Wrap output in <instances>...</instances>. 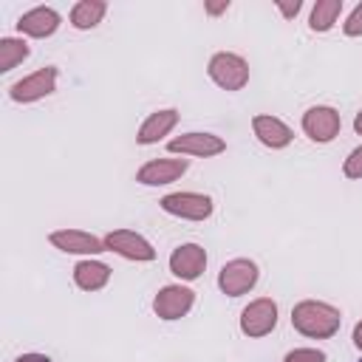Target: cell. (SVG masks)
Masks as SVG:
<instances>
[{
    "label": "cell",
    "instance_id": "cb8c5ba5",
    "mask_svg": "<svg viewBox=\"0 0 362 362\" xmlns=\"http://www.w3.org/2000/svg\"><path fill=\"white\" fill-rule=\"evenodd\" d=\"M277 8H280V14H283L286 20H291V17H297V11L303 8V3H300V0H294V3H286V0H277Z\"/></svg>",
    "mask_w": 362,
    "mask_h": 362
},
{
    "label": "cell",
    "instance_id": "7402d4cb",
    "mask_svg": "<svg viewBox=\"0 0 362 362\" xmlns=\"http://www.w3.org/2000/svg\"><path fill=\"white\" fill-rule=\"evenodd\" d=\"M342 173L348 178H362V147H356V150L348 153V158L342 164Z\"/></svg>",
    "mask_w": 362,
    "mask_h": 362
},
{
    "label": "cell",
    "instance_id": "52a82bcc",
    "mask_svg": "<svg viewBox=\"0 0 362 362\" xmlns=\"http://www.w3.org/2000/svg\"><path fill=\"white\" fill-rule=\"evenodd\" d=\"M102 240H105L107 252H116V255H122L127 260H139V263L156 260V249L150 246V240H144L141 235H136L130 229H113Z\"/></svg>",
    "mask_w": 362,
    "mask_h": 362
},
{
    "label": "cell",
    "instance_id": "9c48e42d",
    "mask_svg": "<svg viewBox=\"0 0 362 362\" xmlns=\"http://www.w3.org/2000/svg\"><path fill=\"white\" fill-rule=\"evenodd\" d=\"M195 303V291L187 286H164L153 297V311L161 320H181Z\"/></svg>",
    "mask_w": 362,
    "mask_h": 362
},
{
    "label": "cell",
    "instance_id": "8fae6325",
    "mask_svg": "<svg viewBox=\"0 0 362 362\" xmlns=\"http://www.w3.org/2000/svg\"><path fill=\"white\" fill-rule=\"evenodd\" d=\"M206 269V252L198 243H181L170 255V272L181 280H198Z\"/></svg>",
    "mask_w": 362,
    "mask_h": 362
},
{
    "label": "cell",
    "instance_id": "ffe728a7",
    "mask_svg": "<svg viewBox=\"0 0 362 362\" xmlns=\"http://www.w3.org/2000/svg\"><path fill=\"white\" fill-rule=\"evenodd\" d=\"M28 57V42L17 37H3L0 40V71H11Z\"/></svg>",
    "mask_w": 362,
    "mask_h": 362
},
{
    "label": "cell",
    "instance_id": "5bb4252c",
    "mask_svg": "<svg viewBox=\"0 0 362 362\" xmlns=\"http://www.w3.org/2000/svg\"><path fill=\"white\" fill-rule=\"evenodd\" d=\"M252 130H255L257 141L266 144V147H272V150H280V147H286V144L294 139L291 127H288L283 119L266 116V113H260V116L252 119Z\"/></svg>",
    "mask_w": 362,
    "mask_h": 362
},
{
    "label": "cell",
    "instance_id": "4fadbf2b",
    "mask_svg": "<svg viewBox=\"0 0 362 362\" xmlns=\"http://www.w3.org/2000/svg\"><path fill=\"white\" fill-rule=\"evenodd\" d=\"M48 240L59 252H68V255H99V252H107L105 240H99L96 235L82 232V229H57V232L48 235Z\"/></svg>",
    "mask_w": 362,
    "mask_h": 362
},
{
    "label": "cell",
    "instance_id": "6da1fadb",
    "mask_svg": "<svg viewBox=\"0 0 362 362\" xmlns=\"http://www.w3.org/2000/svg\"><path fill=\"white\" fill-rule=\"evenodd\" d=\"M339 322H342L339 308H334L328 303H320V300H303L291 308L294 331H300L303 337H311V339L334 337L339 331Z\"/></svg>",
    "mask_w": 362,
    "mask_h": 362
},
{
    "label": "cell",
    "instance_id": "9a60e30c",
    "mask_svg": "<svg viewBox=\"0 0 362 362\" xmlns=\"http://www.w3.org/2000/svg\"><path fill=\"white\" fill-rule=\"evenodd\" d=\"M57 28H59V14L54 8H48V6H37V8L25 11L17 20V31L20 34H28V37H37V40L51 37Z\"/></svg>",
    "mask_w": 362,
    "mask_h": 362
},
{
    "label": "cell",
    "instance_id": "484cf974",
    "mask_svg": "<svg viewBox=\"0 0 362 362\" xmlns=\"http://www.w3.org/2000/svg\"><path fill=\"white\" fill-rule=\"evenodd\" d=\"M229 8V0H223V3H206V11L209 14H221V11H226Z\"/></svg>",
    "mask_w": 362,
    "mask_h": 362
},
{
    "label": "cell",
    "instance_id": "e0dca14e",
    "mask_svg": "<svg viewBox=\"0 0 362 362\" xmlns=\"http://www.w3.org/2000/svg\"><path fill=\"white\" fill-rule=\"evenodd\" d=\"M110 280V266L102 263V260H79L74 266V283L82 288V291H99L105 288Z\"/></svg>",
    "mask_w": 362,
    "mask_h": 362
},
{
    "label": "cell",
    "instance_id": "3957f363",
    "mask_svg": "<svg viewBox=\"0 0 362 362\" xmlns=\"http://www.w3.org/2000/svg\"><path fill=\"white\" fill-rule=\"evenodd\" d=\"M277 325V303L272 297H257L240 311V331L252 339L272 334Z\"/></svg>",
    "mask_w": 362,
    "mask_h": 362
},
{
    "label": "cell",
    "instance_id": "7c38bea8",
    "mask_svg": "<svg viewBox=\"0 0 362 362\" xmlns=\"http://www.w3.org/2000/svg\"><path fill=\"white\" fill-rule=\"evenodd\" d=\"M187 167H189L187 158H153V161H147V164L136 173V181L144 184V187L170 184V181H178V178L187 173Z\"/></svg>",
    "mask_w": 362,
    "mask_h": 362
},
{
    "label": "cell",
    "instance_id": "d6986e66",
    "mask_svg": "<svg viewBox=\"0 0 362 362\" xmlns=\"http://www.w3.org/2000/svg\"><path fill=\"white\" fill-rule=\"evenodd\" d=\"M339 11H342V0H317L311 8V17H308L311 31H328L337 23Z\"/></svg>",
    "mask_w": 362,
    "mask_h": 362
},
{
    "label": "cell",
    "instance_id": "603a6c76",
    "mask_svg": "<svg viewBox=\"0 0 362 362\" xmlns=\"http://www.w3.org/2000/svg\"><path fill=\"white\" fill-rule=\"evenodd\" d=\"M342 31H345L348 37H359V34H362V3L348 14V20H345Z\"/></svg>",
    "mask_w": 362,
    "mask_h": 362
},
{
    "label": "cell",
    "instance_id": "4316f807",
    "mask_svg": "<svg viewBox=\"0 0 362 362\" xmlns=\"http://www.w3.org/2000/svg\"><path fill=\"white\" fill-rule=\"evenodd\" d=\"M354 345H356V348L362 351V320H359V322L354 325Z\"/></svg>",
    "mask_w": 362,
    "mask_h": 362
},
{
    "label": "cell",
    "instance_id": "7a4b0ae2",
    "mask_svg": "<svg viewBox=\"0 0 362 362\" xmlns=\"http://www.w3.org/2000/svg\"><path fill=\"white\" fill-rule=\"evenodd\" d=\"M209 76L215 85H221L223 90H240L249 82V65L243 57L232 54V51H218L209 59Z\"/></svg>",
    "mask_w": 362,
    "mask_h": 362
},
{
    "label": "cell",
    "instance_id": "5b68a950",
    "mask_svg": "<svg viewBox=\"0 0 362 362\" xmlns=\"http://www.w3.org/2000/svg\"><path fill=\"white\" fill-rule=\"evenodd\" d=\"M158 204L164 212L175 218H187V221H206L212 215V198L201 192H170Z\"/></svg>",
    "mask_w": 362,
    "mask_h": 362
},
{
    "label": "cell",
    "instance_id": "83f0119b",
    "mask_svg": "<svg viewBox=\"0 0 362 362\" xmlns=\"http://www.w3.org/2000/svg\"><path fill=\"white\" fill-rule=\"evenodd\" d=\"M354 130H356V133L362 136V110H359V113L354 116Z\"/></svg>",
    "mask_w": 362,
    "mask_h": 362
},
{
    "label": "cell",
    "instance_id": "44dd1931",
    "mask_svg": "<svg viewBox=\"0 0 362 362\" xmlns=\"http://www.w3.org/2000/svg\"><path fill=\"white\" fill-rule=\"evenodd\" d=\"M283 362H325V354L317 348H294L283 356Z\"/></svg>",
    "mask_w": 362,
    "mask_h": 362
},
{
    "label": "cell",
    "instance_id": "30bf717a",
    "mask_svg": "<svg viewBox=\"0 0 362 362\" xmlns=\"http://www.w3.org/2000/svg\"><path fill=\"white\" fill-rule=\"evenodd\" d=\"M167 150L170 153H181V156H201V158H209V156H218L226 150V141L221 136H212V133H184V136H175L167 141Z\"/></svg>",
    "mask_w": 362,
    "mask_h": 362
},
{
    "label": "cell",
    "instance_id": "8992f818",
    "mask_svg": "<svg viewBox=\"0 0 362 362\" xmlns=\"http://www.w3.org/2000/svg\"><path fill=\"white\" fill-rule=\"evenodd\" d=\"M54 90H57V68L54 65H45V68L23 76L20 82H14L8 88V96L14 102H23L25 105V102H37V99H42V96H48Z\"/></svg>",
    "mask_w": 362,
    "mask_h": 362
},
{
    "label": "cell",
    "instance_id": "ac0fdd59",
    "mask_svg": "<svg viewBox=\"0 0 362 362\" xmlns=\"http://www.w3.org/2000/svg\"><path fill=\"white\" fill-rule=\"evenodd\" d=\"M105 11H107V6L102 0H79L71 8V25L79 28V31H88V28H93V25L102 23Z\"/></svg>",
    "mask_w": 362,
    "mask_h": 362
},
{
    "label": "cell",
    "instance_id": "ba28073f",
    "mask_svg": "<svg viewBox=\"0 0 362 362\" xmlns=\"http://www.w3.org/2000/svg\"><path fill=\"white\" fill-rule=\"evenodd\" d=\"M339 127H342V119H339V113H337L334 107H328V105H317V107H308V110L303 113V130H305V136H308L311 141H317V144L331 141V139L339 133Z\"/></svg>",
    "mask_w": 362,
    "mask_h": 362
},
{
    "label": "cell",
    "instance_id": "2e32d148",
    "mask_svg": "<svg viewBox=\"0 0 362 362\" xmlns=\"http://www.w3.org/2000/svg\"><path fill=\"white\" fill-rule=\"evenodd\" d=\"M175 124H178V110H173V107L156 110V113H150V116L141 122L136 141H139V144H156V141L164 139Z\"/></svg>",
    "mask_w": 362,
    "mask_h": 362
},
{
    "label": "cell",
    "instance_id": "277c9868",
    "mask_svg": "<svg viewBox=\"0 0 362 362\" xmlns=\"http://www.w3.org/2000/svg\"><path fill=\"white\" fill-rule=\"evenodd\" d=\"M255 283H257V266L249 257H235V260L223 263L218 272V288L229 297L246 294Z\"/></svg>",
    "mask_w": 362,
    "mask_h": 362
},
{
    "label": "cell",
    "instance_id": "d4e9b609",
    "mask_svg": "<svg viewBox=\"0 0 362 362\" xmlns=\"http://www.w3.org/2000/svg\"><path fill=\"white\" fill-rule=\"evenodd\" d=\"M14 362H51L45 354H23V356H17Z\"/></svg>",
    "mask_w": 362,
    "mask_h": 362
}]
</instances>
